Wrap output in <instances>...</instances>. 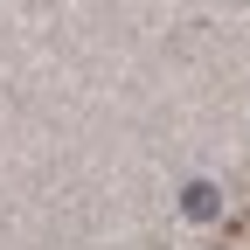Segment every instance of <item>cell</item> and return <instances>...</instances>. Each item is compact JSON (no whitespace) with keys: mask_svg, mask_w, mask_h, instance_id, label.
<instances>
[{"mask_svg":"<svg viewBox=\"0 0 250 250\" xmlns=\"http://www.w3.org/2000/svg\"><path fill=\"white\" fill-rule=\"evenodd\" d=\"M181 208H188V223H215V215H223V188L215 181H188L181 188Z\"/></svg>","mask_w":250,"mask_h":250,"instance_id":"cell-1","label":"cell"}]
</instances>
